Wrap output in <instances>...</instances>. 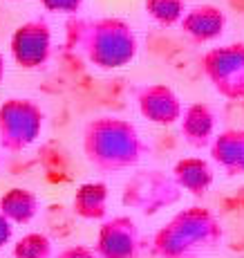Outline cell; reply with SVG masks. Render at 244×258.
<instances>
[{
  "instance_id": "obj_4",
  "label": "cell",
  "mask_w": 244,
  "mask_h": 258,
  "mask_svg": "<svg viewBox=\"0 0 244 258\" xmlns=\"http://www.w3.org/2000/svg\"><path fill=\"white\" fill-rule=\"evenodd\" d=\"M182 188L173 175L164 171H139L123 184L121 202L128 209H137L143 216H155L161 209L177 205Z\"/></svg>"
},
{
  "instance_id": "obj_5",
  "label": "cell",
  "mask_w": 244,
  "mask_h": 258,
  "mask_svg": "<svg viewBox=\"0 0 244 258\" xmlns=\"http://www.w3.org/2000/svg\"><path fill=\"white\" fill-rule=\"evenodd\" d=\"M45 115L29 99H7L0 106V148L23 153L41 137Z\"/></svg>"
},
{
  "instance_id": "obj_16",
  "label": "cell",
  "mask_w": 244,
  "mask_h": 258,
  "mask_svg": "<svg viewBox=\"0 0 244 258\" xmlns=\"http://www.w3.org/2000/svg\"><path fill=\"white\" fill-rule=\"evenodd\" d=\"M14 258H56L54 256V242L49 236L41 231H29L23 238H18L12 247Z\"/></svg>"
},
{
  "instance_id": "obj_21",
  "label": "cell",
  "mask_w": 244,
  "mask_h": 258,
  "mask_svg": "<svg viewBox=\"0 0 244 258\" xmlns=\"http://www.w3.org/2000/svg\"><path fill=\"white\" fill-rule=\"evenodd\" d=\"M5 79V56L0 54V81Z\"/></svg>"
},
{
  "instance_id": "obj_8",
  "label": "cell",
  "mask_w": 244,
  "mask_h": 258,
  "mask_svg": "<svg viewBox=\"0 0 244 258\" xmlns=\"http://www.w3.org/2000/svg\"><path fill=\"white\" fill-rule=\"evenodd\" d=\"M52 54V32L43 18L23 23L12 36V56L25 70H36L49 61Z\"/></svg>"
},
{
  "instance_id": "obj_19",
  "label": "cell",
  "mask_w": 244,
  "mask_h": 258,
  "mask_svg": "<svg viewBox=\"0 0 244 258\" xmlns=\"http://www.w3.org/2000/svg\"><path fill=\"white\" fill-rule=\"evenodd\" d=\"M56 258H99L97 249L88 245H69L65 249H61Z\"/></svg>"
},
{
  "instance_id": "obj_12",
  "label": "cell",
  "mask_w": 244,
  "mask_h": 258,
  "mask_svg": "<svg viewBox=\"0 0 244 258\" xmlns=\"http://www.w3.org/2000/svg\"><path fill=\"white\" fill-rule=\"evenodd\" d=\"M179 25L191 38H195L200 43H208L215 41L224 32L226 16H224L222 9L213 7V5H197L191 12H186V16L182 18Z\"/></svg>"
},
{
  "instance_id": "obj_3",
  "label": "cell",
  "mask_w": 244,
  "mask_h": 258,
  "mask_svg": "<svg viewBox=\"0 0 244 258\" xmlns=\"http://www.w3.org/2000/svg\"><path fill=\"white\" fill-rule=\"evenodd\" d=\"M67 45L103 70L123 68L137 56V36L121 18H78L69 23Z\"/></svg>"
},
{
  "instance_id": "obj_15",
  "label": "cell",
  "mask_w": 244,
  "mask_h": 258,
  "mask_svg": "<svg viewBox=\"0 0 244 258\" xmlns=\"http://www.w3.org/2000/svg\"><path fill=\"white\" fill-rule=\"evenodd\" d=\"M0 209L12 225H29L41 209V200L32 188L14 186L0 198Z\"/></svg>"
},
{
  "instance_id": "obj_17",
  "label": "cell",
  "mask_w": 244,
  "mask_h": 258,
  "mask_svg": "<svg viewBox=\"0 0 244 258\" xmlns=\"http://www.w3.org/2000/svg\"><path fill=\"white\" fill-rule=\"evenodd\" d=\"M146 12L159 25H177L186 16L184 0H146Z\"/></svg>"
},
{
  "instance_id": "obj_20",
  "label": "cell",
  "mask_w": 244,
  "mask_h": 258,
  "mask_svg": "<svg viewBox=\"0 0 244 258\" xmlns=\"http://www.w3.org/2000/svg\"><path fill=\"white\" fill-rule=\"evenodd\" d=\"M12 236H14V225L9 222V218L3 213V209H0V251L5 249V245L12 242Z\"/></svg>"
},
{
  "instance_id": "obj_2",
  "label": "cell",
  "mask_w": 244,
  "mask_h": 258,
  "mask_svg": "<svg viewBox=\"0 0 244 258\" xmlns=\"http://www.w3.org/2000/svg\"><path fill=\"white\" fill-rule=\"evenodd\" d=\"M224 227L220 218L204 207L177 211L152 236L157 258H206L222 245Z\"/></svg>"
},
{
  "instance_id": "obj_6",
  "label": "cell",
  "mask_w": 244,
  "mask_h": 258,
  "mask_svg": "<svg viewBox=\"0 0 244 258\" xmlns=\"http://www.w3.org/2000/svg\"><path fill=\"white\" fill-rule=\"evenodd\" d=\"M202 66L217 94L226 99H244V43L208 49Z\"/></svg>"
},
{
  "instance_id": "obj_18",
  "label": "cell",
  "mask_w": 244,
  "mask_h": 258,
  "mask_svg": "<svg viewBox=\"0 0 244 258\" xmlns=\"http://www.w3.org/2000/svg\"><path fill=\"white\" fill-rule=\"evenodd\" d=\"M41 5L47 12H61V14H76L81 9L83 0H41Z\"/></svg>"
},
{
  "instance_id": "obj_10",
  "label": "cell",
  "mask_w": 244,
  "mask_h": 258,
  "mask_svg": "<svg viewBox=\"0 0 244 258\" xmlns=\"http://www.w3.org/2000/svg\"><path fill=\"white\" fill-rule=\"evenodd\" d=\"M211 160L224 171V175H244V131L231 128L215 135L211 142Z\"/></svg>"
},
{
  "instance_id": "obj_11",
  "label": "cell",
  "mask_w": 244,
  "mask_h": 258,
  "mask_svg": "<svg viewBox=\"0 0 244 258\" xmlns=\"http://www.w3.org/2000/svg\"><path fill=\"white\" fill-rule=\"evenodd\" d=\"M182 135L188 146L206 148L215 140V115L206 103H191L182 115Z\"/></svg>"
},
{
  "instance_id": "obj_9",
  "label": "cell",
  "mask_w": 244,
  "mask_h": 258,
  "mask_svg": "<svg viewBox=\"0 0 244 258\" xmlns=\"http://www.w3.org/2000/svg\"><path fill=\"white\" fill-rule=\"evenodd\" d=\"M137 103H139V112L152 123L171 126L175 121H182V115H184L182 101L164 83H152V86L141 88Z\"/></svg>"
},
{
  "instance_id": "obj_7",
  "label": "cell",
  "mask_w": 244,
  "mask_h": 258,
  "mask_svg": "<svg viewBox=\"0 0 244 258\" xmlns=\"http://www.w3.org/2000/svg\"><path fill=\"white\" fill-rule=\"evenodd\" d=\"M99 258H137L141 251V231L130 216H112L103 220L97 234Z\"/></svg>"
},
{
  "instance_id": "obj_13",
  "label": "cell",
  "mask_w": 244,
  "mask_h": 258,
  "mask_svg": "<svg viewBox=\"0 0 244 258\" xmlns=\"http://www.w3.org/2000/svg\"><path fill=\"white\" fill-rule=\"evenodd\" d=\"M173 177L179 188L195 198H202L213 186V168L202 157H184L173 166Z\"/></svg>"
},
{
  "instance_id": "obj_1",
  "label": "cell",
  "mask_w": 244,
  "mask_h": 258,
  "mask_svg": "<svg viewBox=\"0 0 244 258\" xmlns=\"http://www.w3.org/2000/svg\"><path fill=\"white\" fill-rule=\"evenodd\" d=\"M148 146L137 126L121 117H97L83 131V155L99 173H121L137 166Z\"/></svg>"
},
{
  "instance_id": "obj_14",
  "label": "cell",
  "mask_w": 244,
  "mask_h": 258,
  "mask_svg": "<svg viewBox=\"0 0 244 258\" xmlns=\"http://www.w3.org/2000/svg\"><path fill=\"white\" fill-rule=\"evenodd\" d=\"M72 211L81 220H103L108 216V184L83 182L72 198Z\"/></svg>"
}]
</instances>
